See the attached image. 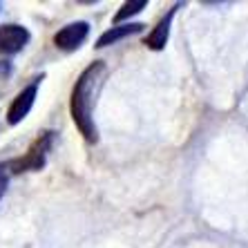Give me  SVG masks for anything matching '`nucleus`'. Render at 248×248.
<instances>
[{"label": "nucleus", "mask_w": 248, "mask_h": 248, "mask_svg": "<svg viewBox=\"0 0 248 248\" xmlns=\"http://www.w3.org/2000/svg\"><path fill=\"white\" fill-rule=\"evenodd\" d=\"M9 72H12L9 63H2V65H0V74H9Z\"/></svg>", "instance_id": "obj_10"}, {"label": "nucleus", "mask_w": 248, "mask_h": 248, "mask_svg": "<svg viewBox=\"0 0 248 248\" xmlns=\"http://www.w3.org/2000/svg\"><path fill=\"white\" fill-rule=\"evenodd\" d=\"M145 7H148V0H132V2H125V5L116 12V16H114V23L116 25H121L123 20H127V18H132V16H137L139 12H143Z\"/></svg>", "instance_id": "obj_8"}, {"label": "nucleus", "mask_w": 248, "mask_h": 248, "mask_svg": "<svg viewBox=\"0 0 248 248\" xmlns=\"http://www.w3.org/2000/svg\"><path fill=\"white\" fill-rule=\"evenodd\" d=\"M181 5H174L172 9H168V14L166 16L156 23V27L152 29L150 34L145 36V41H143V45L145 47H150V49H155V52H159V49H163L166 47V43H168V38H170V27H172V18H174V14H177V9H179Z\"/></svg>", "instance_id": "obj_6"}, {"label": "nucleus", "mask_w": 248, "mask_h": 248, "mask_svg": "<svg viewBox=\"0 0 248 248\" xmlns=\"http://www.w3.org/2000/svg\"><path fill=\"white\" fill-rule=\"evenodd\" d=\"M87 34H90V25L85 20H78V23H69L65 25L56 36H54V45L58 49H65V52H74L85 43Z\"/></svg>", "instance_id": "obj_3"}, {"label": "nucleus", "mask_w": 248, "mask_h": 248, "mask_svg": "<svg viewBox=\"0 0 248 248\" xmlns=\"http://www.w3.org/2000/svg\"><path fill=\"white\" fill-rule=\"evenodd\" d=\"M38 81H41V78H38ZM38 81L27 85L23 92L14 98V103L9 105V110H7V123H9V125H18V123L29 114V110L34 108L36 94H38Z\"/></svg>", "instance_id": "obj_4"}, {"label": "nucleus", "mask_w": 248, "mask_h": 248, "mask_svg": "<svg viewBox=\"0 0 248 248\" xmlns=\"http://www.w3.org/2000/svg\"><path fill=\"white\" fill-rule=\"evenodd\" d=\"M29 43V31L23 25H2L0 27V54H16Z\"/></svg>", "instance_id": "obj_5"}, {"label": "nucleus", "mask_w": 248, "mask_h": 248, "mask_svg": "<svg viewBox=\"0 0 248 248\" xmlns=\"http://www.w3.org/2000/svg\"><path fill=\"white\" fill-rule=\"evenodd\" d=\"M52 143H54V132H43L41 137L31 143V148L27 150V155H25L23 159L12 161L9 168H12L14 172L43 170V166H45V156H47V152H49V148H52Z\"/></svg>", "instance_id": "obj_2"}, {"label": "nucleus", "mask_w": 248, "mask_h": 248, "mask_svg": "<svg viewBox=\"0 0 248 248\" xmlns=\"http://www.w3.org/2000/svg\"><path fill=\"white\" fill-rule=\"evenodd\" d=\"M103 72V61H94L90 67H85L83 74L78 76L74 90H72V98H69L72 119H74L76 127L81 130V134L85 137V141H90V143L98 141V130L96 123H94V92H96V85L101 83Z\"/></svg>", "instance_id": "obj_1"}, {"label": "nucleus", "mask_w": 248, "mask_h": 248, "mask_svg": "<svg viewBox=\"0 0 248 248\" xmlns=\"http://www.w3.org/2000/svg\"><path fill=\"white\" fill-rule=\"evenodd\" d=\"M143 27H145L143 23L114 25V27H110V29H108V31H103V34L98 36L96 47H98V49H103V47L116 45V43H119V41H123V38H127V36H132V34H139V31H143Z\"/></svg>", "instance_id": "obj_7"}, {"label": "nucleus", "mask_w": 248, "mask_h": 248, "mask_svg": "<svg viewBox=\"0 0 248 248\" xmlns=\"http://www.w3.org/2000/svg\"><path fill=\"white\" fill-rule=\"evenodd\" d=\"M7 184H9V177H7V168L0 166V199H2V195H5V190H7Z\"/></svg>", "instance_id": "obj_9"}]
</instances>
